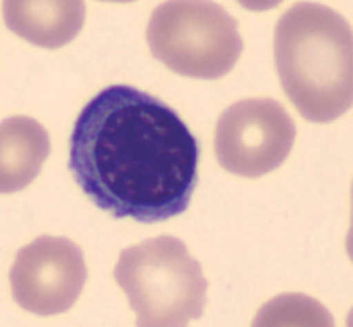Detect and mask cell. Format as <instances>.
Listing matches in <instances>:
<instances>
[{
    "mask_svg": "<svg viewBox=\"0 0 353 327\" xmlns=\"http://www.w3.org/2000/svg\"><path fill=\"white\" fill-rule=\"evenodd\" d=\"M199 145L181 117L156 96L111 85L76 119L70 167L85 196L116 218L158 223L190 206Z\"/></svg>",
    "mask_w": 353,
    "mask_h": 327,
    "instance_id": "obj_1",
    "label": "cell"
},
{
    "mask_svg": "<svg viewBox=\"0 0 353 327\" xmlns=\"http://www.w3.org/2000/svg\"><path fill=\"white\" fill-rule=\"evenodd\" d=\"M236 2L249 12H268L281 5L284 0H236Z\"/></svg>",
    "mask_w": 353,
    "mask_h": 327,
    "instance_id": "obj_10",
    "label": "cell"
},
{
    "mask_svg": "<svg viewBox=\"0 0 353 327\" xmlns=\"http://www.w3.org/2000/svg\"><path fill=\"white\" fill-rule=\"evenodd\" d=\"M85 281L84 253L63 236H41L19 249L10 270L14 302L37 316L71 310Z\"/></svg>",
    "mask_w": 353,
    "mask_h": 327,
    "instance_id": "obj_6",
    "label": "cell"
},
{
    "mask_svg": "<svg viewBox=\"0 0 353 327\" xmlns=\"http://www.w3.org/2000/svg\"><path fill=\"white\" fill-rule=\"evenodd\" d=\"M5 26L32 45L55 50L79 36L84 0H3Z\"/></svg>",
    "mask_w": 353,
    "mask_h": 327,
    "instance_id": "obj_7",
    "label": "cell"
},
{
    "mask_svg": "<svg viewBox=\"0 0 353 327\" xmlns=\"http://www.w3.org/2000/svg\"><path fill=\"white\" fill-rule=\"evenodd\" d=\"M114 279L125 292L137 327H188L208 300L199 262L174 236H158L121 252Z\"/></svg>",
    "mask_w": 353,
    "mask_h": 327,
    "instance_id": "obj_3",
    "label": "cell"
},
{
    "mask_svg": "<svg viewBox=\"0 0 353 327\" xmlns=\"http://www.w3.org/2000/svg\"><path fill=\"white\" fill-rule=\"evenodd\" d=\"M251 327H336V321L320 300L301 292H286L263 304Z\"/></svg>",
    "mask_w": 353,
    "mask_h": 327,
    "instance_id": "obj_9",
    "label": "cell"
},
{
    "mask_svg": "<svg viewBox=\"0 0 353 327\" xmlns=\"http://www.w3.org/2000/svg\"><path fill=\"white\" fill-rule=\"evenodd\" d=\"M146 42L170 71L204 81L228 74L244 48L236 19L212 0H165L151 13Z\"/></svg>",
    "mask_w": 353,
    "mask_h": 327,
    "instance_id": "obj_4",
    "label": "cell"
},
{
    "mask_svg": "<svg viewBox=\"0 0 353 327\" xmlns=\"http://www.w3.org/2000/svg\"><path fill=\"white\" fill-rule=\"evenodd\" d=\"M289 112L273 98H248L228 106L215 125V156L227 172L259 178L281 165L296 143Z\"/></svg>",
    "mask_w": 353,
    "mask_h": 327,
    "instance_id": "obj_5",
    "label": "cell"
},
{
    "mask_svg": "<svg viewBox=\"0 0 353 327\" xmlns=\"http://www.w3.org/2000/svg\"><path fill=\"white\" fill-rule=\"evenodd\" d=\"M50 154L46 127L28 116L0 122V194L29 187Z\"/></svg>",
    "mask_w": 353,
    "mask_h": 327,
    "instance_id": "obj_8",
    "label": "cell"
},
{
    "mask_svg": "<svg viewBox=\"0 0 353 327\" xmlns=\"http://www.w3.org/2000/svg\"><path fill=\"white\" fill-rule=\"evenodd\" d=\"M274 66L303 119L326 124L353 106V29L320 2H297L274 26Z\"/></svg>",
    "mask_w": 353,
    "mask_h": 327,
    "instance_id": "obj_2",
    "label": "cell"
},
{
    "mask_svg": "<svg viewBox=\"0 0 353 327\" xmlns=\"http://www.w3.org/2000/svg\"><path fill=\"white\" fill-rule=\"evenodd\" d=\"M100 2H112V3H130L135 0H100Z\"/></svg>",
    "mask_w": 353,
    "mask_h": 327,
    "instance_id": "obj_11",
    "label": "cell"
}]
</instances>
